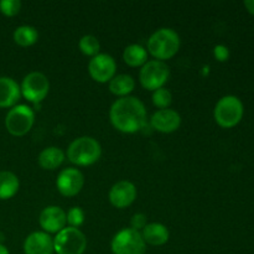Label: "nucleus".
<instances>
[{
  "instance_id": "1",
  "label": "nucleus",
  "mask_w": 254,
  "mask_h": 254,
  "mask_svg": "<svg viewBox=\"0 0 254 254\" xmlns=\"http://www.w3.org/2000/svg\"><path fill=\"white\" fill-rule=\"evenodd\" d=\"M109 118L116 129L131 134L140 130L146 123V109L135 97H122L111 107Z\"/></svg>"
},
{
  "instance_id": "2",
  "label": "nucleus",
  "mask_w": 254,
  "mask_h": 254,
  "mask_svg": "<svg viewBox=\"0 0 254 254\" xmlns=\"http://www.w3.org/2000/svg\"><path fill=\"white\" fill-rule=\"evenodd\" d=\"M180 49V37L173 29H159L149 37L148 51L158 61L169 60L176 55Z\"/></svg>"
},
{
  "instance_id": "3",
  "label": "nucleus",
  "mask_w": 254,
  "mask_h": 254,
  "mask_svg": "<svg viewBox=\"0 0 254 254\" xmlns=\"http://www.w3.org/2000/svg\"><path fill=\"white\" fill-rule=\"evenodd\" d=\"M102 148L96 139L81 136L71 143L67 149V158L71 163L79 166H88L99 160Z\"/></svg>"
},
{
  "instance_id": "4",
  "label": "nucleus",
  "mask_w": 254,
  "mask_h": 254,
  "mask_svg": "<svg viewBox=\"0 0 254 254\" xmlns=\"http://www.w3.org/2000/svg\"><path fill=\"white\" fill-rule=\"evenodd\" d=\"M87 238L78 228L64 227L54 238V251L57 254H83Z\"/></svg>"
},
{
  "instance_id": "5",
  "label": "nucleus",
  "mask_w": 254,
  "mask_h": 254,
  "mask_svg": "<svg viewBox=\"0 0 254 254\" xmlns=\"http://www.w3.org/2000/svg\"><path fill=\"white\" fill-rule=\"evenodd\" d=\"M243 117V104L237 97L226 96L215 107V119L218 126L232 128L237 126Z\"/></svg>"
},
{
  "instance_id": "6",
  "label": "nucleus",
  "mask_w": 254,
  "mask_h": 254,
  "mask_svg": "<svg viewBox=\"0 0 254 254\" xmlns=\"http://www.w3.org/2000/svg\"><path fill=\"white\" fill-rule=\"evenodd\" d=\"M170 76V69L169 66L164 61H146V64L141 67L139 79L144 88L149 91H156L159 88H163L164 84L168 82Z\"/></svg>"
},
{
  "instance_id": "7",
  "label": "nucleus",
  "mask_w": 254,
  "mask_h": 254,
  "mask_svg": "<svg viewBox=\"0 0 254 254\" xmlns=\"http://www.w3.org/2000/svg\"><path fill=\"white\" fill-rule=\"evenodd\" d=\"M111 247L113 254H144L146 243L144 242L140 232L126 228L114 236Z\"/></svg>"
},
{
  "instance_id": "8",
  "label": "nucleus",
  "mask_w": 254,
  "mask_h": 254,
  "mask_svg": "<svg viewBox=\"0 0 254 254\" xmlns=\"http://www.w3.org/2000/svg\"><path fill=\"white\" fill-rule=\"evenodd\" d=\"M34 112L25 104L12 107L5 118V127L14 136H22L29 133L34 124Z\"/></svg>"
},
{
  "instance_id": "9",
  "label": "nucleus",
  "mask_w": 254,
  "mask_h": 254,
  "mask_svg": "<svg viewBox=\"0 0 254 254\" xmlns=\"http://www.w3.org/2000/svg\"><path fill=\"white\" fill-rule=\"evenodd\" d=\"M21 93L25 98L32 103L44 101L50 89V82L41 72H31L27 74L21 83Z\"/></svg>"
},
{
  "instance_id": "10",
  "label": "nucleus",
  "mask_w": 254,
  "mask_h": 254,
  "mask_svg": "<svg viewBox=\"0 0 254 254\" xmlns=\"http://www.w3.org/2000/svg\"><path fill=\"white\" fill-rule=\"evenodd\" d=\"M117 64L112 56L107 54H98L92 57L88 64V72L92 78L99 83L109 82L116 76Z\"/></svg>"
},
{
  "instance_id": "11",
  "label": "nucleus",
  "mask_w": 254,
  "mask_h": 254,
  "mask_svg": "<svg viewBox=\"0 0 254 254\" xmlns=\"http://www.w3.org/2000/svg\"><path fill=\"white\" fill-rule=\"evenodd\" d=\"M84 184V178L79 170L74 168H67L60 173L56 186L60 193L66 197H72L79 193Z\"/></svg>"
},
{
  "instance_id": "12",
  "label": "nucleus",
  "mask_w": 254,
  "mask_h": 254,
  "mask_svg": "<svg viewBox=\"0 0 254 254\" xmlns=\"http://www.w3.org/2000/svg\"><path fill=\"white\" fill-rule=\"evenodd\" d=\"M39 222L45 232L59 233L66 227V212L59 206H47L40 213Z\"/></svg>"
},
{
  "instance_id": "13",
  "label": "nucleus",
  "mask_w": 254,
  "mask_h": 254,
  "mask_svg": "<svg viewBox=\"0 0 254 254\" xmlns=\"http://www.w3.org/2000/svg\"><path fill=\"white\" fill-rule=\"evenodd\" d=\"M136 198V188L130 181H119L112 186L109 191V201L117 208L130 206Z\"/></svg>"
},
{
  "instance_id": "14",
  "label": "nucleus",
  "mask_w": 254,
  "mask_h": 254,
  "mask_svg": "<svg viewBox=\"0 0 254 254\" xmlns=\"http://www.w3.org/2000/svg\"><path fill=\"white\" fill-rule=\"evenodd\" d=\"M151 127L160 133H173L181 124L180 114L173 109H159L150 119Z\"/></svg>"
},
{
  "instance_id": "15",
  "label": "nucleus",
  "mask_w": 254,
  "mask_h": 254,
  "mask_svg": "<svg viewBox=\"0 0 254 254\" xmlns=\"http://www.w3.org/2000/svg\"><path fill=\"white\" fill-rule=\"evenodd\" d=\"M25 254H52L54 240L46 232H34L24 242Z\"/></svg>"
},
{
  "instance_id": "16",
  "label": "nucleus",
  "mask_w": 254,
  "mask_h": 254,
  "mask_svg": "<svg viewBox=\"0 0 254 254\" xmlns=\"http://www.w3.org/2000/svg\"><path fill=\"white\" fill-rule=\"evenodd\" d=\"M21 89L10 77H0V108L15 107L20 99Z\"/></svg>"
},
{
  "instance_id": "17",
  "label": "nucleus",
  "mask_w": 254,
  "mask_h": 254,
  "mask_svg": "<svg viewBox=\"0 0 254 254\" xmlns=\"http://www.w3.org/2000/svg\"><path fill=\"white\" fill-rule=\"evenodd\" d=\"M144 242L150 246H163L169 241V230L161 223H149L141 231Z\"/></svg>"
},
{
  "instance_id": "18",
  "label": "nucleus",
  "mask_w": 254,
  "mask_h": 254,
  "mask_svg": "<svg viewBox=\"0 0 254 254\" xmlns=\"http://www.w3.org/2000/svg\"><path fill=\"white\" fill-rule=\"evenodd\" d=\"M64 160V153L57 146H49L39 155V165L45 170H55Z\"/></svg>"
},
{
  "instance_id": "19",
  "label": "nucleus",
  "mask_w": 254,
  "mask_h": 254,
  "mask_svg": "<svg viewBox=\"0 0 254 254\" xmlns=\"http://www.w3.org/2000/svg\"><path fill=\"white\" fill-rule=\"evenodd\" d=\"M19 179L10 171H0V200L11 198L19 190Z\"/></svg>"
},
{
  "instance_id": "20",
  "label": "nucleus",
  "mask_w": 254,
  "mask_h": 254,
  "mask_svg": "<svg viewBox=\"0 0 254 254\" xmlns=\"http://www.w3.org/2000/svg\"><path fill=\"white\" fill-rule=\"evenodd\" d=\"M123 60L127 64L131 67L144 66L146 64V60H148V52L141 45H129L124 50Z\"/></svg>"
},
{
  "instance_id": "21",
  "label": "nucleus",
  "mask_w": 254,
  "mask_h": 254,
  "mask_svg": "<svg viewBox=\"0 0 254 254\" xmlns=\"http://www.w3.org/2000/svg\"><path fill=\"white\" fill-rule=\"evenodd\" d=\"M134 87H135V82H134L133 77L129 74H118L109 81V89L116 96L128 97Z\"/></svg>"
},
{
  "instance_id": "22",
  "label": "nucleus",
  "mask_w": 254,
  "mask_h": 254,
  "mask_svg": "<svg viewBox=\"0 0 254 254\" xmlns=\"http://www.w3.org/2000/svg\"><path fill=\"white\" fill-rule=\"evenodd\" d=\"M39 39V32L34 26L22 25L14 31V41L22 47H29L34 45Z\"/></svg>"
},
{
  "instance_id": "23",
  "label": "nucleus",
  "mask_w": 254,
  "mask_h": 254,
  "mask_svg": "<svg viewBox=\"0 0 254 254\" xmlns=\"http://www.w3.org/2000/svg\"><path fill=\"white\" fill-rule=\"evenodd\" d=\"M79 49L87 56H97L101 50V45H99L98 39L93 35H84L79 40Z\"/></svg>"
},
{
  "instance_id": "24",
  "label": "nucleus",
  "mask_w": 254,
  "mask_h": 254,
  "mask_svg": "<svg viewBox=\"0 0 254 254\" xmlns=\"http://www.w3.org/2000/svg\"><path fill=\"white\" fill-rule=\"evenodd\" d=\"M173 102V94L169 89L166 88H159L154 91L153 93V103L154 106L158 107L160 109H168L169 106Z\"/></svg>"
},
{
  "instance_id": "25",
  "label": "nucleus",
  "mask_w": 254,
  "mask_h": 254,
  "mask_svg": "<svg viewBox=\"0 0 254 254\" xmlns=\"http://www.w3.org/2000/svg\"><path fill=\"white\" fill-rule=\"evenodd\" d=\"M66 217L67 223L69 225V227L78 228L84 221V212L82 211L81 207H72L69 208L68 212L66 213Z\"/></svg>"
},
{
  "instance_id": "26",
  "label": "nucleus",
  "mask_w": 254,
  "mask_h": 254,
  "mask_svg": "<svg viewBox=\"0 0 254 254\" xmlns=\"http://www.w3.org/2000/svg\"><path fill=\"white\" fill-rule=\"evenodd\" d=\"M21 9V2L19 0H1L0 11L6 16H15Z\"/></svg>"
},
{
  "instance_id": "27",
  "label": "nucleus",
  "mask_w": 254,
  "mask_h": 254,
  "mask_svg": "<svg viewBox=\"0 0 254 254\" xmlns=\"http://www.w3.org/2000/svg\"><path fill=\"white\" fill-rule=\"evenodd\" d=\"M146 225H148V223H146V216L144 215V213H135V215L131 217L130 220L131 230L140 232V231H143V228L145 227Z\"/></svg>"
},
{
  "instance_id": "28",
  "label": "nucleus",
  "mask_w": 254,
  "mask_h": 254,
  "mask_svg": "<svg viewBox=\"0 0 254 254\" xmlns=\"http://www.w3.org/2000/svg\"><path fill=\"white\" fill-rule=\"evenodd\" d=\"M213 52H215V56L218 61H226L228 59V56H230L228 49L226 46H223V45H217Z\"/></svg>"
},
{
  "instance_id": "29",
  "label": "nucleus",
  "mask_w": 254,
  "mask_h": 254,
  "mask_svg": "<svg viewBox=\"0 0 254 254\" xmlns=\"http://www.w3.org/2000/svg\"><path fill=\"white\" fill-rule=\"evenodd\" d=\"M245 5L248 11L254 15V0H247V1H245Z\"/></svg>"
},
{
  "instance_id": "30",
  "label": "nucleus",
  "mask_w": 254,
  "mask_h": 254,
  "mask_svg": "<svg viewBox=\"0 0 254 254\" xmlns=\"http://www.w3.org/2000/svg\"><path fill=\"white\" fill-rule=\"evenodd\" d=\"M0 254H9V251H7V248L4 247L2 245H0Z\"/></svg>"
}]
</instances>
